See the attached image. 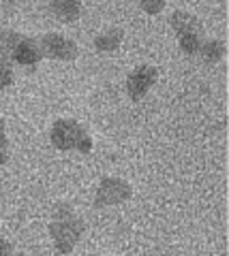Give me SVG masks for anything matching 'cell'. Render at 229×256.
Listing matches in <instances>:
<instances>
[{
	"label": "cell",
	"instance_id": "3",
	"mask_svg": "<svg viewBox=\"0 0 229 256\" xmlns=\"http://www.w3.org/2000/svg\"><path fill=\"white\" fill-rule=\"evenodd\" d=\"M131 196V186L122 180L116 178H105L99 184L97 188V198H94V205L97 207H105V205H116L122 203Z\"/></svg>",
	"mask_w": 229,
	"mask_h": 256
},
{
	"label": "cell",
	"instance_id": "11",
	"mask_svg": "<svg viewBox=\"0 0 229 256\" xmlns=\"http://www.w3.org/2000/svg\"><path fill=\"white\" fill-rule=\"evenodd\" d=\"M178 38H180V50H182L184 54H188V56L199 54L203 41H206L203 34H182V36H178Z\"/></svg>",
	"mask_w": 229,
	"mask_h": 256
},
{
	"label": "cell",
	"instance_id": "1",
	"mask_svg": "<svg viewBox=\"0 0 229 256\" xmlns=\"http://www.w3.org/2000/svg\"><path fill=\"white\" fill-rule=\"evenodd\" d=\"M52 143L58 150H80V152H90L92 150V139L86 132L82 124L75 120H58L52 126Z\"/></svg>",
	"mask_w": 229,
	"mask_h": 256
},
{
	"label": "cell",
	"instance_id": "16",
	"mask_svg": "<svg viewBox=\"0 0 229 256\" xmlns=\"http://www.w3.org/2000/svg\"><path fill=\"white\" fill-rule=\"evenodd\" d=\"M7 162V148H0V164Z\"/></svg>",
	"mask_w": 229,
	"mask_h": 256
},
{
	"label": "cell",
	"instance_id": "13",
	"mask_svg": "<svg viewBox=\"0 0 229 256\" xmlns=\"http://www.w3.org/2000/svg\"><path fill=\"white\" fill-rule=\"evenodd\" d=\"M139 6H141V9H146L148 13H159L163 6H165V2H163V0H156V2H148V0H141Z\"/></svg>",
	"mask_w": 229,
	"mask_h": 256
},
{
	"label": "cell",
	"instance_id": "12",
	"mask_svg": "<svg viewBox=\"0 0 229 256\" xmlns=\"http://www.w3.org/2000/svg\"><path fill=\"white\" fill-rule=\"evenodd\" d=\"M11 84H13V66H11V62L0 60V90L9 88Z\"/></svg>",
	"mask_w": 229,
	"mask_h": 256
},
{
	"label": "cell",
	"instance_id": "10",
	"mask_svg": "<svg viewBox=\"0 0 229 256\" xmlns=\"http://www.w3.org/2000/svg\"><path fill=\"white\" fill-rule=\"evenodd\" d=\"M199 54L208 62H218V60H223V56L227 54V47H225V43H220V41H203Z\"/></svg>",
	"mask_w": 229,
	"mask_h": 256
},
{
	"label": "cell",
	"instance_id": "5",
	"mask_svg": "<svg viewBox=\"0 0 229 256\" xmlns=\"http://www.w3.org/2000/svg\"><path fill=\"white\" fill-rule=\"evenodd\" d=\"M156 77H159V70H156L154 66H148V64H144V66H137L129 75V79H126V90H129L131 98L133 100L141 98V96H144L150 88L154 86Z\"/></svg>",
	"mask_w": 229,
	"mask_h": 256
},
{
	"label": "cell",
	"instance_id": "8",
	"mask_svg": "<svg viewBox=\"0 0 229 256\" xmlns=\"http://www.w3.org/2000/svg\"><path fill=\"white\" fill-rule=\"evenodd\" d=\"M50 11L62 22H75L82 13V4L75 0H54L50 2Z\"/></svg>",
	"mask_w": 229,
	"mask_h": 256
},
{
	"label": "cell",
	"instance_id": "14",
	"mask_svg": "<svg viewBox=\"0 0 229 256\" xmlns=\"http://www.w3.org/2000/svg\"><path fill=\"white\" fill-rule=\"evenodd\" d=\"M11 252H13V250H11V246L7 244L3 237H0V256H5V254H11Z\"/></svg>",
	"mask_w": 229,
	"mask_h": 256
},
{
	"label": "cell",
	"instance_id": "15",
	"mask_svg": "<svg viewBox=\"0 0 229 256\" xmlns=\"http://www.w3.org/2000/svg\"><path fill=\"white\" fill-rule=\"evenodd\" d=\"M0 148H7V137H5V122L0 120Z\"/></svg>",
	"mask_w": 229,
	"mask_h": 256
},
{
	"label": "cell",
	"instance_id": "9",
	"mask_svg": "<svg viewBox=\"0 0 229 256\" xmlns=\"http://www.w3.org/2000/svg\"><path fill=\"white\" fill-rule=\"evenodd\" d=\"M124 36V32L120 28H109L107 32H103V34H99L97 38H94V47H97L99 52H114L118 45H120Z\"/></svg>",
	"mask_w": 229,
	"mask_h": 256
},
{
	"label": "cell",
	"instance_id": "6",
	"mask_svg": "<svg viewBox=\"0 0 229 256\" xmlns=\"http://www.w3.org/2000/svg\"><path fill=\"white\" fill-rule=\"evenodd\" d=\"M41 58H43L41 45L35 38H28V36H20V41L15 43L11 52V62H18L22 66H35Z\"/></svg>",
	"mask_w": 229,
	"mask_h": 256
},
{
	"label": "cell",
	"instance_id": "4",
	"mask_svg": "<svg viewBox=\"0 0 229 256\" xmlns=\"http://www.w3.org/2000/svg\"><path fill=\"white\" fill-rule=\"evenodd\" d=\"M41 52L43 56H50V58H56V60H75L77 58V45L75 41L62 36V34H45L41 41Z\"/></svg>",
	"mask_w": 229,
	"mask_h": 256
},
{
	"label": "cell",
	"instance_id": "2",
	"mask_svg": "<svg viewBox=\"0 0 229 256\" xmlns=\"http://www.w3.org/2000/svg\"><path fill=\"white\" fill-rule=\"evenodd\" d=\"M82 230H84V222L80 218H75L71 207L65 210V214H54L50 233L54 237V242H56L58 252L69 254L73 250V246L80 242V237H82Z\"/></svg>",
	"mask_w": 229,
	"mask_h": 256
},
{
	"label": "cell",
	"instance_id": "7",
	"mask_svg": "<svg viewBox=\"0 0 229 256\" xmlns=\"http://www.w3.org/2000/svg\"><path fill=\"white\" fill-rule=\"evenodd\" d=\"M169 22H171L173 30L178 32V36H182V34H203L201 22L188 11H176L171 15Z\"/></svg>",
	"mask_w": 229,
	"mask_h": 256
}]
</instances>
